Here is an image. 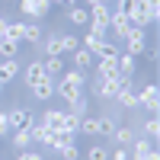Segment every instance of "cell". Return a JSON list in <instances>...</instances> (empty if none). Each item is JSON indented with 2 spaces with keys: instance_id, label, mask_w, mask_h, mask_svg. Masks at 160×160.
Returning a JSON list of instances; mask_svg holds the SVG:
<instances>
[{
  "instance_id": "8fae6325",
  "label": "cell",
  "mask_w": 160,
  "mask_h": 160,
  "mask_svg": "<svg viewBox=\"0 0 160 160\" xmlns=\"http://www.w3.org/2000/svg\"><path fill=\"white\" fill-rule=\"evenodd\" d=\"M19 74V64H16V58H3V61H0V83H10V80L13 77H16Z\"/></svg>"
},
{
  "instance_id": "5bb4252c",
  "label": "cell",
  "mask_w": 160,
  "mask_h": 160,
  "mask_svg": "<svg viewBox=\"0 0 160 160\" xmlns=\"http://www.w3.org/2000/svg\"><path fill=\"white\" fill-rule=\"evenodd\" d=\"M109 29H115V35H128V29H131V22H128V16H125V13H112V16H109Z\"/></svg>"
},
{
  "instance_id": "4dcf8cb0",
  "label": "cell",
  "mask_w": 160,
  "mask_h": 160,
  "mask_svg": "<svg viewBox=\"0 0 160 160\" xmlns=\"http://www.w3.org/2000/svg\"><path fill=\"white\" fill-rule=\"evenodd\" d=\"M45 55H61V35H51L45 42Z\"/></svg>"
},
{
  "instance_id": "f35d334b",
  "label": "cell",
  "mask_w": 160,
  "mask_h": 160,
  "mask_svg": "<svg viewBox=\"0 0 160 160\" xmlns=\"http://www.w3.org/2000/svg\"><path fill=\"white\" fill-rule=\"evenodd\" d=\"M71 112H74V115H83V112H87V99H83V96L74 99V102H71Z\"/></svg>"
},
{
  "instance_id": "b9f144b4",
  "label": "cell",
  "mask_w": 160,
  "mask_h": 160,
  "mask_svg": "<svg viewBox=\"0 0 160 160\" xmlns=\"http://www.w3.org/2000/svg\"><path fill=\"white\" fill-rule=\"evenodd\" d=\"M51 3H58V7H74L77 0H51Z\"/></svg>"
},
{
  "instance_id": "f546056e",
  "label": "cell",
  "mask_w": 160,
  "mask_h": 160,
  "mask_svg": "<svg viewBox=\"0 0 160 160\" xmlns=\"http://www.w3.org/2000/svg\"><path fill=\"white\" fill-rule=\"evenodd\" d=\"M38 38H42V32H38V26H29V22H26V32H22V42H32V45H38Z\"/></svg>"
},
{
  "instance_id": "d4e9b609",
  "label": "cell",
  "mask_w": 160,
  "mask_h": 160,
  "mask_svg": "<svg viewBox=\"0 0 160 160\" xmlns=\"http://www.w3.org/2000/svg\"><path fill=\"white\" fill-rule=\"evenodd\" d=\"M96 55H99V58H118L122 51H118V48L109 42V38H102V42H99V48H96Z\"/></svg>"
},
{
  "instance_id": "ee69618b",
  "label": "cell",
  "mask_w": 160,
  "mask_h": 160,
  "mask_svg": "<svg viewBox=\"0 0 160 160\" xmlns=\"http://www.w3.org/2000/svg\"><path fill=\"white\" fill-rule=\"evenodd\" d=\"M0 90H3V83H0Z\"/></svg>"
},
{
  "instance_id": "d6986e66",
  "label": "cell",
  "mask_w": 160,
  "mask_h": 160,
  "mask_svg": "<svg viewBox=\"0 0 160 160\" xmlns=\"http://www.w3.org/2000/svg\"><path fill=\"white\" fill-rule=\"evenodd\" d=\"M68 19H71L74 26H90V10H83V7H71Z\"/></svg>"
},
{
  "instance_id": "ba28073f",
  "label": "cell",
  "mask_w": 160,
  "mask_h": 160,
  "mask_svg": "<svg viewBox=\"0 0 160 160\" xmlns=\"http://www.w3.org/2000/svg\"><path fill=\"white\" fill-rule=\"evenodd\" d=\"M115 102H118V106H125V109H131V106H138V90L131 87V83H125L122 90L115 93Z\"/></svg>"
},
{
  "instance_id": "e575fe53",
  "label": "cell",
  "mask_w": 160,
  "mask_h": 160,
  "mask_svg": "<svg viewBox=\"0 0 160 160\" xmlns=\"http://www.w3.org/2000/svg\"><path fill=\"white\" fill-rule=\"evenodd\" d=\"M16 160H45V157L38 154V151H32V148H26V151H19V154H16Z\"/></svg>"
},
{
  "instance_id": "e0dca14e",
  "label": "cell",
  "mask_w": 160,
  "mask_h": 160,
  "mask_svg": "<svg viewBox=\"0 0 160 160\" xmlns=\"http://www.w3.org/2000/svg\"><path fill=\"white\" fill-rule=\"evenodd\" d=\"M115 64H118V74H125V77H135V55H118L115 58Z\"/></svg>"
},
{
  "instance_id": "277c9868",
  "label": "cell",
  "mask_w": 160,
  "mask_h": 160,
  "mask_svg": "<svg viewBox=\"0 0 160 160\" xmlns=\"http://www.w3.org/2000/svg\"><path fill=\"white\" fill-rule=\"evenodd\" d=\"M19 7H22V13H29V16H38V19H42L45 13L51 10V0H19Z\"/></svg>"
},
{
  "instance_id": "cb8c5ba5",
  "label": "cell",
  "mask_w": 160,
  "mask_h": 160,
  "mask_svg": "<svg viewBox=\"0 0 160 160\" xmlns=\"http://www.w3.org/2000/svg\"><path fill=\"white\" fill-rule=\"evenodd\" d=\"M22 32H26V22H22V19L7 22V38H13V42H22Z\"/></svg>"
},
{
  "instance_id": "7bdbcfd3",
  "label": "cell",
  "mask_w": 160,
  "mask_h": 160,
  "mask_svg": "<svg viewBox=\"0 0 160 160\" xmlns=\"http://www.w3.org/2000/svg\"><path fill=\"white\" fill-rule=\"evenodd\" d=\"M0 38H7V19L0 16Z\"/></svg>"
},
{
  "instance_id": "74e56055",
  "label": "cell",
  "mask_w": 160,
  "mask_h": 160,
  "mask_svg": "<svg viewBox=\"0 0 160 160\" xmlns=\"http://www.w3.org/2000/svg\"><path fill=\"white\" fill-rule=\"evenodd\" d=\"M128 157H131L128 148H115V151H109V160H128Z\"/></svg>"
},
{
  "instance_id": "83f0119b",
  "label": "cell",
  "mask_w": 160,
  "mask_h": 160,
  "mask_svg": "<svg viewBox=\"0 0 160 160\" xmlns=\"http://www.w3.org/2000/svg\"><path fill=\"white\" fill-rule=\"evenodd\" d=\"M141 7H144V16H148V22H154L157 13H160V0H141Z\"/></svg>"
},
{
  "instance_id": "ac0fdd59",
  "label": "cell",
  "mask_w": 160,
  "mask_h": 160,
  "mask_svg": "<svg viewBox=\"0 0 160 160\" xmlns=\"http://www.w3.org/2000/svg\"><path fill=\"white\" fill-rule=\"evenodd\" d=\"M96 74H99V80H102V77H112V74H118V64H115V58H99V64H96Z\"/></svg>"
},
{
  "instance_id": "2e32d148",
  "label": "cell",
  "mask_w": 160,
  "mask_h": 160,
  "mask_svg": "<svg viewBox=\"0 0 160 160\" xmlns=\"http://www.w3.org/2000/svg\"><path fill=\"white\" fill-rule=\"evenodd\" d=\"M32 93H35L38 99H51V96H55V80L45 77L42 83H35V87H32Z\"/></svg>"
},
{
  "instance_id": "6da1fadb",
  "label": "cell",
  "mask_w": 160,
  "mask_h": 160,
  "mask_svg": "<svg viewBox=\"0 0 160 160\" xmlns=\"http://www.w3.org/2000/svg\"><path fill=\"white\" fill-rule=\"evenodd\" d=\"M125 83H131V77H125V74H112V77H102V80H99V96H106V99H115V93L122 90Z\"/></svg>"
},
{
  "instance_id": "ffe728a7",
  "label": "cell",
  "mask_w": 160,
  "mask_h": 160,
  "mask_svg": "<svg viewBox=\"0 0 160 160\" xmlns=\"http://www.w3.org/2000/svg\"><path fill=\"white\" fill-rule=\"evenodd\" d=\"M77 131H83V135H99V118L80 115V128H77Z\"/></svg>"
},
{
  "instance_id": "4316f807",
  "label": "cell",
  "mask_w": 160,
  "mask_h": 160,
  "mask_svg": "<svg viewBox=\"0 0 160 160\" xmlns=\"http://www.w3.org/2000/svg\"><path fill=\"white\" fill-rule=\"evenodd\" d=\"M19 51V42H13V38H0V55L3 58H16Z\"/></svg>"
},
{
  "instance_id": "836d02e7",
  "label": "cell",
  "mask_w": 160,
  "mask_h": 160,
  "mask_svg": "<svg viewBox=\"0 0 160 160\" xmlns=\"http://www.w3.org/2000/svg\"><path fill=\"white\" fill-rule=\"evenodd\" d=\"M99 42H102L99 35H93V32H87V38H83V48H87V51H93V55H96V48H99Z\"/></svg>"
},
{
  "instance_id": "f6af8a7d",
  "label": "cell",
  "mask_w": 160,
  "mask_h": 160,
  "mask_svg": "<svg viewBox=\"0 0 160 160\" xmlns=\"http://www.w3.org/2000/svg\"><path fill=\"white\" fill-rule=\"evenodd\" d=\"M10 3H13V0H10Z\"/></svg>"
},
{
  "instance_id": "3957f363",
  "label": "cell",
  "mask_w": 160,
  "mask_h": 160,
  "mask_svg": "<svg viewBox=\"0 0 160 160\" xmlns=\"http://www.w3.org/2000/svg\"><path fill=\"white\" fill-rule=\"evenodd\" d=\"M125 42H128V55H141L144 45H148V38H144V26H131L128 35H125Z\"/></svg>"
},
{
  "instance_id": "7a4b0ae2",
  "label": "cell",
  "mask_w": 160,
  "mask_h": 160,
  "mask_svg": "<svg viewBox=\"0 0 160 160\" xmlns=\"http://www.w3.org/2000/svg\"><path fill=\"white\" fill-rule=\"evenodd\" d=\"M138 102L154 115V112H157V106H160V90H157V83H148V87H144V90L138 93Z\"/></svg>"
},
{
  "instance_id": "d6a6232c",
  "label": "cell",
  "mask_w": 160,
  "mask_h": 160,
  "mask_svg": "<svg viewBox=\"0 0 160 160\" xmlns=\"http://www.w3.org/2000/svg\"><path fill=\"white\" fill-rule=\"evenodd\" d=\"M58 154H61L64 160H77V157H80V151H77V144H74V141H71V144H64Z\"/></svg>"
},
{
  "instance_id": "44dd1931",
  "label": "cell",
  "mask_w": 160,
  "mask_h": 160,
  "mask_svg": "<svg viewBox=\"0 0 160 160\" xmlns=\"http://www.w3.org/2000/svg\"><path fill=\"white\" fill-rule=\"evenodd\" d=\"M61 80H64V83H71V87H80V90H83V83H87V77H83V71H64L61 74Z\"/></svg>"
},
{
  "instance_id": "f1b7e54d",
  "label": "cell",
  "mask_w": 160,
  "mask_h": 160,
  "mask_svg": "<svg viewBox=\"0 0 160 160\" xmlns=\"http://www.w3.org/2000/svg\"><path fill=\"white\" fill-rule=\"evenodd\" d=\"M58 122H61V112H58V109H48V112L42 115V125L51 128V131H58Z\"/></svg>"
},
{
  "instance_id": "484cf974",
  "label": "cell",
  "mask_w": 160,
  "mask_h": 160,
  "mask_svg": "<svg viewBox=\"0 0 160 160\" xmlns=\"http://www.w3.org/2000/svg\"><path fill=\"white\" fill-rule=\"evenodd\" d=\"M29 135H32V141H38V144H45L48 141V135H51V128H45V125H29Z\"/></svg>"
},
{
  "instance_id": "60d3db41",
  "label": "cell",
  "mask_w": 160,
  "mask_h": 160,
  "mask_svg": "<svg viewBox=\"0 0 160 160\" xmlns=\"http://www.w3.org/2000/svg\"><path fill=\"white\" fill-rule=\"evenodd\" d=\"M10 131V122H7V112H0V138Z\"/></svg>"
},
{
  "instance_id": "1f68e13d",
  "label": "cell",
  "mask_w": 160,
  "mask_h": 160,
  "mask_svg": "<svg viewBox=\"0 0 160 160\" xmlns=\"http://www.w3.org/2000/svg\"><path fill=\"white\" fill-rule=\"evenodd\" d=\"M80 42H77V35H61V51H77Z\"/></svg>"
},
{
  "instance_id": "9a60e30c",
  "label": "cell",
  "mask_w": 160,
  "mask_h": 160,
  "mask_svg": "<svg viewBox=\"0 0 160 160\" xmlns=\"http://www.w3.org/2000/svg\"><path fill=\"white\" fill-rule=\"evenodd\" d=\"M90 64H93V51H87L83 45H80V48L74 51V68H77V71H90Z\"/></svg>"
},
{
  "instance_id": "30bf717a",
  "label": "cell",
  "mask_w": 160,
  "mask_h": 160,
  "mask_svg": "<svg viewBox=\"0 0 160 160\" xmlns=\"http://www.w3.org/2000/svg\"><path fill=\"white\" fill-rule=\"evenodd\" d=\"M77 128H80V115H74V112H61V122H58V131H61V135H71V138H74Z\"/></svg>"
},
{
  "instance_id": "4fadbf2b",
  "label": "cell",
  "mask_w": 160,
  "mask_h": 160,
  "mask_svg": "<svg viewBox=\"0 0 160 160\" xmlns=\"http://www.w3.org/2000/svg\"><path fill=\"white\" fill-rule=\"evenodd\" d=\"M42 68H45V74L55 80V77H61L64 74V61H61V55H48L45 61H42Z\"/></svg>"
},
{
  "instance_id": "9c48e42d",
  "label": "cell",
  "mask_w": 160,
  "mask_h": 160,
  "mask_svg": "<svg viewBox=\"0 0 160 160\" xmlns=\"http://www.w3.org/2000/svg\"><path fill=\"white\" fill-rule=\"evenodd\" d=\"M55 93H58L64 102H74V99L83 96V90H80V87H71V83H64V80H58V83H55Z\"/></svg>"
},
{
  "instance_id": "5b68a950",
  "label": "cell",
  "mask_w": 160,
  "mask_h": 160,
  "mask_svg": "<svg viewBox=\"0 0 160 160\" xmlns=\"http://www.w3.org/2000/svg\"><path fill=\"white\" fill-rule=\"evenodd\" d=\"M128 160H157V148H154V144L151 141H135V151H131V157Z\"/></svg>"
},
{
  "instance_id": "7402d4cb",
  "label": "cell",
  "mask_w": 160,
  "mask_h": 160,
  "mask_svg": "<svg viewBox=\"0 0 160 160\" xmlns=\"http://www.w3.org/2000/svg\"><path fill=\"white\" fill-rule=\"evenodd\" d=\"M112 141L118 144V148H125V144H131V141H135V135H131V128L115 125V131H112Z\"/></svg>"
},
{
  "instance_id": "d590c367",
  "label": "cell",
  "mask_w": 160,
  "mask_h": 160,
  "mask_svg": "<svg viewBox=\"0 0 160 160\" xmlns=\"http://www.w3.org/2000/svg\"><path fill=\"white\" fill-rule=\"evenodd\" d=\"M112 131H115V122H112V118H99V135H109V138H112Z\"/></svg>"
},
{
  "instance_id": "ab89813d",
  "label": "cell",
  "mask_w": 160,
  "mask_h": 160,
  "mask_svg": "<svg viewBox=\"0 0 160 160\" xmlns=\"http://www.w3.org/2000/svg\"><path fill=\"white\" fill-rule=\"evenodd\" d=\"M144 128H148V135H151V138H157V131H160V122H157V118L151 115L148 122H144Z\"/></svg>"
},
{
  "instance_id": "8d00e7d4",
  "label": "cell",
  "mask_w": 160,
  "mask_h": 160,
  "mask_svg": "<svg viewBox=\"0 0 160 160\" xmlns=\"http://www.w3.org/2000/svg\"><path fill=\"white\" fill-rule=\"evenodd\" d=\"M90 160H109V151L96 144V148H90Z\"/></svg>"
},
{
  "instance_id": "603a6c76",
  "label": "cell",
  "mask_w": 160,
  "mask_h": 160,
  "mask_svg": "<svg viewBox=\"0 0 160 160\" xmlns=\"http://www.w3.org/2000/svg\"><path fill=\"white\" fill-rule=\"evenodd\" d=\"M13 144H16L19 151H26V148H29V144H32V135H29V128H16V131H13Z\"/></svg>"
},
{
  "instance_id": "52a82bcc",
  "label": "cell",
  "mask_w": 160,
  "mask_h": 160,
  "mask_svg": "<svg viewBox=\"0 0 160 160\" xmlns=\"http://www.w3.org/2000/svg\"><path fill=\"white\" fill-rule=\"evenodd\" d=\"M109 16H112L109 3H96V7H90V22H93V26H106V29H109Z\"/></svg>"
},
{
  "instance_id": "8992f818",
  "label": "cell",
  "mask_w": 160,
  "mask_h": 160,
  "mask_svg": "<svg viewBox=\"0 0 160 160\" xmlns=\"http://www.w3.org/2000/svg\"><path fill=\"white\" fill-rule=\"evenodd\" d=\"M7 122H10L13 131L16 128H29L32 125V112L29 109H13V112H7Z\"/></svg>"
},
{
  "instance_id": "7c38bea8",
  "label": "cell",
  "mask_w": 160,
  "mask_h": 160,
  "mask_svg": "<svg viewBox=\"0 0 160 160\" xmlns=\"http://www.w3.org/2000/svg\"><path fill=\"white\" fill-rule=\"evenodd\" d=\"M48 74H45V68H42V64H38V61H32L29 64V68H26V87H35V83H42V80H45Z\"/></svg>"
}]
</instances>
